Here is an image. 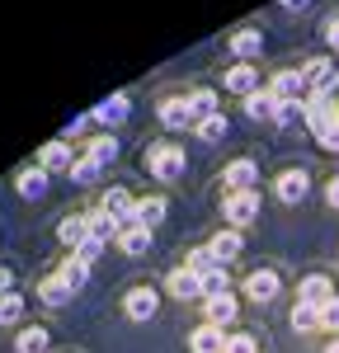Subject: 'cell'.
<instances>
[{"instance_id":"19","label":"cell","mask_w":339,"mask_h":353,"mask_svg":"<svg viewBox=\"0 0 339 353\" xmlns=\"http://www.w3.org/2000/svg\"><path fill=\"white\" fill-rule=\"evenodd\" d=\"M170 292H174V297H203V283H198V273H189V269H174L170 273Z\"/></svg>"},{"instance_id":"20","label":"cell","mask_w":339,"mask_h":353,"mask_svg":"<svg viewBox=\"0 0 339 353\" xmlns=\"http://www.w3.org/2000/svg\"><path fill=\"white\" fill-rule=\"evenodd\" d=\"M85 217H90V236H99L104 245L118 241V231H123V226H118V221H113L109 212H104V208H94V212H85Z\"/></svg>"},{"instance_id":"2","label":"cell","mask_w":339,"mask_h":353,"mask_svg":"<svg viewBox=\"0 0 339 353\" xmlns=\"http://www.w3.org/2000/svg\"><path fill=\"white\" fill-rule=\"evenodd\" d=\"M146 170H151L156 179H174V174L184 170V151L170 146V141H156V146L146 151Z\"/></svg>"},{"instance_id":"13","label":"cell","mask_w":339,"mask_h":353,"mask_svg":"<svg viewBox=\"0 0 339 353\" xmlns=\"http://www.w3.org/2000/svg\"><path fill=\"white\" fill-rule=\"evenodd\" d=\"M269 94H274V99H302V71H278V76H274V81H269Z\"/></svg>"},{"instance_id":"24","label":"cell","mask_w":339,"mask_h":353,"mask_svg":"<svg viewBox=\"0 0 339 353\" xmlns=\"http://www.w3.org/2000/svg\"><path fill=\"white\" fill-rule=\"evenodd\" d=\"M165 217V198H137V226H156V221Z\"/></svg>"},{"instance_id":"17","label":"cell","mask_w":339,"mask_h":353,"mask_svg":"<svg viewBox=\"0 0 339 353\" xmlns=\"http://www.w3.org/2000/svg\"><path fill=\"white\" fill-rule=\"evenodd\" d=\"M207 250H212V259H217V264H226V259H236V254H240V231H217Z\"/></svg>"},{"instance_id":"6","label":"cell","mask_w":339,"mask_h":353,"mask_svg":"<svg viewBox=\"0 0 339 353\" xmlns=\"http://www.w3.org/2000/svg\"><path fill=\"white\" fill-rule=\"evenodd\" d=\"M307 193H311L307 170H282V174H278V198H282V203H302Z\"/></svg>"},{"instance_id":"29","label":"cell","mask_w":339,"mask_h":353,"mask_svg":"<svg viewBox=\"0 0 339 353\" xmlns=\"http://www.w3.org/2000/svg\"><path fill=\"white\" fill-rule=\"evenodd\" d=\"M297 118H307V99H282L278 109H274V123H297Z\"/></svg>"},{"instance_id":"25","label":"cell","mask_w":339,"mask_h":353,"mask_svg":"<svg viewBox=\"0 0 339 353\" xmlns=\"http://www.w3.org/2000/svg\"><path fill=\"white\" fill-rule=\"evenodd\" d=\"M189 113H194V123L212 118V113H217V94H212V90H194V94H189Z\"/></svg>"},{"instance_id":"38","label":"cell","mask_w":339,"mask_h":353,"mask_svg":"<svg viewBox=\"0 0 339 353\" xmlns=\"http://www.w3.org/2000/svg\"><path fill=\"white\" fill-rule=\"evenodd\" d=\"M320 325H325V330H339V297L320 306Z\"/></svg>"},{"instance_id":"22","label":"cell","mask_w":339,"mask_h":353,"mask_svg":"<svg viewBox=\"0 0 339 353\" xmlns=\"http://www.w3.org/2000/svg\"><path fill=\"white\" fill-rule=\"evenodd\" d=\"M198 283H203V301H207V297H222V292H231V278H226L222 264H217V269H207L203 278H198Z\"/></svg>"},{"instance_id":"14","label":"cell","mask_w":339,"mask_h":353,"mask_svg":"<svg viewBox=\"0 0 339 353\" xmlns=\"http://www.w3.org/2000/svg\"><path fill=\"white\" fill-rule=\"evenodd\" d=\"M56 236H61V245H71V250H76V245H85V241H90V217H85V212L66 217L61 226H56Z\"/></svg>"},{"instance_id":"32","label":"cell","mask_w":339,"mask_h":353,"mask_svg":"<svg viewBox=\"0 0 339 353\" xmlns=\"http://www.w3.org/2000/svg\"><path fill=\"white\" fill-rule=\"evenodd\" d=\"M99 254H104V241H99V236H90L85 245H76V250H71V259H81L85 269H90V264H94Z\"/></svg>"},{"instance_id":"41","label":"cell","mask_w":339,"mask_h":353,"mask_svg":"<svg viewBox=\"0 0 339 353\" xmlns=\"http://www.w3.org/2000/svg\"><path fill=\"white\" fill-rule=\"evenodd\" d=\"M325 43H330V48H339V19H330V24H325Z\"/></svg>"},{"instance_id":"10","label":"cell","mask_w":339,"mask_h":353,"mask_svg":"<svg viewBox=\"0 0 339 353\" xmlns=\"http://www.w3.org/2000/svg\"><path fill=\"white\" fill-rule=\"evenodd\" d=\"M189 349H194V353H222L226 349L222 325H198L194 334H189Z\"/></svg>"},{"instance_id":"42","label":"cell","mask_w":339,"mask_h":353,"mask_svg":"<svg viewBox=\"0 0 339 353\" xmlns=\"http://www.w3.org/2000/svg\"><path fill=\"white\" fill-rule=\"evenodd\" d=\"M325 198H330V208H339V179H330V189H325Z\"/></svg>"},{"instance_id":"15","label":"cell","mask_w":339,"mask_h":353,"mask_svg":"<svg viewBox=\"0 0 339 353\" xmlns=\"http://www.w3.org/2000/svg\"><path fill=\"white\" fill-rule=\"evenodd\" d=\"M127 109H132V104H127V94H109V99L94 109V123L113 128V123H123V118H127Z\"/></svg>"},{"instance_id":"36","label":"cell","mask_w":339,"mask_h":353,"mask_svg":"<svg viewBox=\"0 0 339 353\" xmlns=\"http://www.w3.org/2000/svg\"><path fill=\"white\" fill-rule=\"evenodd\" d=\"M292 325H297V330H316V325H320V311L297 301V306H292Z\"/></svg>"},{"instance_id":"21","label":"cell","mask_w":339,"mask_h":353,"mask_svg":"<svg viewBox=\"0 0 339 353\" xmlns=\"http://www.w3.org/2000/svg\"><path fill=\"white\" fill-rule=\"evenodd\" d=\"M38 297L48 301V306H61V301L71 297V288H66V278H61V273H52V278H43V283H38Z\"/></svg>"},{"instance_id":"28","label":"cell","mask_w":339,"mask_h":353,"mask_svg":"<svg viewBox=\"0 0 339 353\" xmlns=\"http://www.w3.org/2000/svg\"><path fill=\"white\" fill-rule=\"evenodd\" d=\"M85 156H90V161H94V165H99V170H104V165H109L113 156H118V141H113V137H94Z\"/></svg>"},{"instance_id":"43","label":"cell","mask_w":339,"mask_h":353,"mask_svg":"<svg viewBox=\"0 0 339 353\" xmlns=\"http://www.w3.org/2000/svg\"><path fill=\"white\" fill-rule=\"evenodd\" d=\"M282 5H287V10H302V5H307V0H282Z\"/></svg>"},{"instance_id":"40","label":"cell","mask_w":339,"mask_h":353,"mask_svg":"<svg viewBox=\"0 0 339 353\" xmlns=\"http://www.w3.org/2000/svg\"><path fill=\"white\" fill-rule=\"evenodd\" d=\"M5 292H14V273L0 264V297H5Z\"/></svg>"},{"instance_id":"5","label":"cell","mask_w":339,"mask_h":353,"mask_svg":"<svg viewBox=\"0 0 339 353\" xmlns=\"http://www.w3.org/2000/svg\"><path fill=\"white\" fill-rule=\"evenodd\" d=\"M71 141H48V146H43V151H38V170H48V174H52V170H66V174H71Z\"/></svg>"},{"instance_id":"9","label":"cell","mask_w":339,"mask_h":353,"mask_svg":"<svg viewBox=\"0 0 339 353\" xmlns=\"http://www.w3.org/2000/svg\"><path fill=\"white\" fill-rule=\"evenodd\" d=\"M123 311H127L132 321H151V316H156V292H151V288H132V292L123 297Z\"/></svg>"},{"instance_id":"23","label":"cell","mask_w":339,"mask_h":353,"mask_svg":"<svg viewBox=\"0 0 339 353\" xmlns=\"http://www.w3.org/2000/svg\"><path fill=\"white\" fill-rule=\"evenodd\" d=\"M274 109H278V99H274L269 90H254V94H245V113H250V118H274Z\"/></svg>"},{"instance_id":"30","label":"cell","mask_w":339,"mask_h":353,"mask_svg":"<svg viewBox=\"0 0 339 353\" xmlns=\"http://www.w3.org/2000/svg\"><path fill=\"white\" fill-rule=\"evenodd\" d=\"M231 52L236 57H254L259 52V33H254V28H240V33L231 38Z\"/></svg>"},{"instance_id":"18","label":"cell","mask_w":339,"mask_h":353,"mask_svg":"<svg viewBox=\"0 0 339 353\" xmlns=\"http://www.w3.org/2000/svg\"><path fill=\"white\" fill-rule=\"evenodd\" d=\"M203 306H207V325H226V321H236V297H231V292L207 297Z\"/></svg>"},{"instance_id":"33","label":"cell","mask_w":339,"mask_h":353,"mask_svg":"<svg viewBox=\"0 0 339 353\" xmlns=\"http://www.w3.org/2000/svg\"><path fill=\"white\" fill-rule=\"evenodd\" d=\"M198 137H203V141H222V137H226V118H222V113L203 118V123H198Z\"/></svg>"},{"instance_id":"26","label":"cell","mask_w":339,"mask_h":353,"mask_svg":"<svg viewBox=\"0 0 339 353\" xmlns=\"http://www.w3.org/2000/svg\"><path fill=\"white\" fill-rule=\"evenodd\" d=\"M14 349L19 353H48V330H19V339H14Z\"/></svg>"},{"instance_id":"1","label":"cell","mask_w":339,"mask_h":353,"mask_svg":"<svg viewBox=\"0 0 339 353\" xmlns=\"http://www.w3.org/2000/svg\"><path fill=\"white\" fill-rule=\"evenodd\" d=\"M222 217L231 221V231H240V226H250L259 217V193H226L222 198Z\"/></svg>"},{"instance_id":"35","label":"cell","mask_w":339,"mask_h":353,"mask_svg":"<svg viewBox=\"0 0 339 353\" xmlns=\"http://www.w3.org/2000/svg\"><path fill=\"white\" fill-rule=\"evenodd\" d=\"M184 269H189V273H198V278H203V273H207V269H217V259H212V250L203 245V250H194V254H189V264H184Z\"/></svg>"},{"instance_id":"8","label":"cell","mask_w":339,"mask_h":353,"mask_svg":"<svg viewBox=\"0 0 339 353\" xmlns=\"http://www.w3.org/2000/svg\"><path fill=\"white\" fill-rule=\"evenodd\" d=\"M161 123H165V128H189V123H194L189 99H184V94H165V99H161Z\"/></svg>"},{"instance_id":"3","label":"cell","mask_w":339,"mask_h":353,"mask_svg":"<svg viewBox=\"0 0 339 353\" xmlns=\"http://www.w3.org/2000/svg\"><path fill=\"white\" fill-rule=\"evenodd\" d=\"M325 85H335V66H330V57H311L307 66H302V90H325Z\"/></svg>"},{"instance_id":"16","label":"cell","mask_w":339,"mask_h":353,"mask_svg":"<svg viewBox=\"0 0 339 353\" xmlns=\"http://www.w3.org/2000/svg\"><path fill=\"white\" fill-rule=\"evenodd\" d=\"M14 189L24 193V198H43V193H48V170H38V165H33V170H19Z\"/></svg>"},{"instance_id":"34","label":"cell","mask_w":339,"mask_h":353,"mask_svg":"<svg viewBox=\"0 0 339 353\" xmlns=\"http://www.w3.org/2000/svg\"><path fill=\"white\" fill-rule=\"evenodd\" d=\"M56 273L66 278V288H71V292H76V288H81L85 278H90V269H85L81 259H66V264H61V269H56Z\"/></svg>"},{"instance_id":"12","label":"cell","mask_w":339,"mask_h":353,"mask_svg":"<svg viewBox=\"0 0 339 353\" xmlns=\"http://www.w3.org/2000/svg\"><path fill=\"white\" fill-rule=\"evenodd\" d=\"M222 85L231 90V94H254V90H259V71L240 61V66H231V71H226V81H222Z\"/></svg>"},{"instance_id":"11","label":"cell","mask_w":339,"mask_h":353,"mask_svg":"<svg viewBox=\"0 0 339 353\" xmlns=\"http://www.w3.org/2000/svg\"><path fill=\"white\" fill-rule=\"evenodd\" d=\"M325 301H335V288H330V278H320V273H311L307 283H302V306H325Z\"/></svg>"},{"instance_id":"4","label":"cell","mask_w":339,"mask_h":353,"mask_svg":"<svg viewBox=\"0 0 339 353\" xmlns=\"http://www.w3.org/2000/svg\"><path fill=\"white\" fill-rule=\"evenodd\" d=\"M245 297L250 301H274L278 297V273L274 269H254L250 278H245Z\"/></svg>"},{"instance_id":"31","label":"cell","mask_w":339,"mask_h":353,"mask_svg":"<svg viewBox=\"0 0 339 353\" xmlns=\"http://www.w3.org/2000/svg\"><path fill=\"white\" fill-rule=\"evenodd\" d=\"M24 316V297L19 292H5L0 297V325H10V321H19Z\"/></svg>"},{"instance_id":"39","label":"cell","mask_w":339,"mask_h":353,"mask_svg":"<svg viewBox=\"0 0 339 353\" xmlns=\"http://www.w3.org/2000/svg\"><path fill=\"white\" fill-rule=\"evenodd\" d=\"M222 353H254V339H250V334H231Z\"/></svg>"},{"instance_id":"44","label":"cell","mask_w":339,"mask_h":353,"mask_svg":"<svg viewBox=\"0 0 339 353\" xmlns=\"http://www.w3.org/2000/svg\"><path fill=\"white\" fill-rule=\"evenodd\" d=\"M325 353H339V339H335V344H330V349H325Z\"/></svg>"},{"instance_id":"7","label":"cell","mask_w":339,"mask_h":353,"mask_svg":"<svg viewBox=\"0 0 339 353\" xmlns=\"http://www.w3.org/2000/svg\"><path fill=\"white\" fill-rule=\"evenodd\" d=\"M254 179H259V165L254 161H231L226 165V189L231 193H250Z\"/></svg>"},{"instance_id":"37","label":"cell","mask_w":339,"mask_h":353,"mask_svg":"<svg viewBox=\"0 0 339 353\" xmlns=\"http://www.w3.org/2000/svg\"><path fill=\"white\" fill-rule=\"evenodd\" d=\"M94 174H99V165L90 161V156H81V161L71 165V179H76V184H90V179H94Z\"/></svg>"},{"instance_id":"27","label":"cell","mask_w":339,"mask_h":353,"mask_svg":"<svg viewBox=\"0 0 339 353\" xmlns=\"http://www.w3.org/2000/svg\"><path fill=\"white\" fill-rule=\"evenodd\" d=\"M118 245H123L127 254H141V250L151 245V231H146V226H127V231H118Z\"/></svg>"}]
</instances>
